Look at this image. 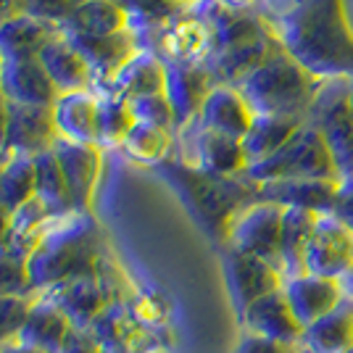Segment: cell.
Returning a JSON list of instances; mask_svg holds the SVG:
<instances>
[{
	"instance_id": "obj_13",
	"label": "cell",
	"mask_w": 353,
	"mask_h": 353,
	"mask_svg": "<svg viewBox=\"0 0 353 353\" xmlns=\"http://www.w3.org/2000/svg\"><path fill=\"white\" fill-rule=\"evenodd\" d=\"M50 114L59 140L79 145L101 143V92L95 90L59 92V98L50 105Z\"/></svg>"
},
{
	"instance_id": "obj_42",
	"label": "cell",
	"mask_w": 353,
	"mask_h": 353,
	"mask_svg": "<svg viewBox=\"0 0 353 353\" xmlns=\"http://www.w3.org/2000/svg\"><path fill=\"white\" fill-rule=\"evenodd\" d=\"M332 216H338L345 227L353 230V174L343 176L340 179V190H338V203H335V211Z\"/></svg>"
},
{
	"instance_id": "obj_18",
	"label": "cell",
	"mask_w": 353,
	"mask_h": 353,
	"mask_svg": "<svg viewBox=\"0 0 353 353\" xmlns=\"http://www.w3.org/2000/svg\"><path fill=\"white\" fill-rule=\"evenodd\" d=\"M56 156H59L61 172L69 188V198H72L74 211L88 214L92 192L101 176V148L98 145H79V143H69V140H56Z\"/></svg>"
},
{
	"instance_id": "obj_11",
	"label": "cell",
	"mask_w": 353,
	"mask_h": 353,
	"mask_svg": "<svg viewBox=\"0 0 353 353\" xmlns=\"http://www.w3.org/2000/svg\"><path fill=\"white\" fill-rule=\"evenodd\" d=\"M56 140H59V134L53 127L50 108L19 105L6 101V150H3V159H8V156L40 159L43 153L53 150Z\"/></svg>"
},
{
	"instance_id": "obj_25",
	"label": "cell",
	"mask_w": 353,
	"mask_h": 353,
	"mask_svg": "<svg viewBox=\"0 0 353 353\" xmlns=\"http://www.w3.org/2000/svg\"><path fill=\"white\" fill-rule=\"evenodd\" d=\"M59 30L66 37H111L130 30V16L117 0H82Z\"/></svg>"
},
{
	"instance_id": "obj_32",
	"label": "cell",
	"mask_w": 353,
	"mask_h": 353,
	"mask_svg": "<svg viewBox=\"0 0 353 353\" xmlns=\"http://www.w3.org/2000/svg\"><path fill=\"white\" fill-rule=\"evenodd\" d=\"M172 148H174V130L150 121H134L119 150L137 163H163L169 161Z\"/></svg>"
},
{
	"instance_id": "obj_5",
	"label": "cell",
	"mask_w": 353,
	"mask_h": 353,
	"mask_svg": "<svg viewBox=\"0 0 353 353\" xmlns=\"http://www.w3.org/2000/svg\"><path fill=\"white\" fill-rule=\"evenodd\" d=\"M132 34L137 45L153 53L163 66H198L206 63L214 50L211 30L195 6L179 8L159 24L132 30Z\"/></svg>"
},
{
	"instance_id": "obj_33",
	"label": "cell",
	"mask_w": 353,
	"mask_h": 353,
	"mask_svg": "<svg viewBox=\"0 0 353 353\" xmlns=\"http://www.w3.org/2000/svg\"><path fill=\"white\" fill-rule=\"evenodd\" d=\"M34 161H37V198L53 214H69V211H74L56 150H48V153H43Z\"/></svg>"
},
{
	"instance_id": "obj_1",
	"label": "cell",
	"mask_w": 353,
	"mask_h": 353,
	"mask_svg": "<svg viewBox=\"0 0 353 353\" xmlns=\"http://www.w3.org/2000/svg\"><path fill=\"white\" fill-rule=\"evenodd\" d=\"M282 48L322 82L353 79V27L345 0H298L266 19Z\"/></svg>"
},
{
	"instance_id": "obj_48",
	"label": "cell",
	"mask_w": 353,
	"mask_h": 353,
	"mask_svg": "<svg viewBox=\"0 0 353 353\" xmlns=\"http://www.w3.org/2000/svg\"><path fill=\"white\" fill-rule=\"evenodd\" d=\"M269 6H274V16H280L285 14V11H290L298 0H266Z\"/></svg>"
},
{
	"instance_id": "obj_35",
	"label": "cell",
	"mask_w": 353,
	"mask_h": 353,
	"mask_svg": "<svg viewBox=\"0 0 353 353\" xmlns=\"http://www.w3.org/2000/svg\"><path fill=\"white\" fill-rule=\"evenodd\" d=\"M127 306H130V311H132L134 316L145 324V327H150V330H159V332H166V330H169V322H172V303H169V298H166L161 290L134 285Z\"/></svg>"
},
{
	"instance_id": "obj_14",
	"label": "cell",
	"mask_w": 353,
	"mask_h": 353,
	"mask_svg": "<svg viewBox=\"0 0 353 353\" xmlns=\"http://www.w3.org/2000/svg\"><path fill=\"white\" fill-rule=\"evenodd\" d=\"M0 95L8 103L50 108L59 98L40 59H0Z\"/></svg>"
},
{
	"instance_id": "obj_21",
	"label": "cell",
	"mask_w": 353,
	"mask_h": 353,
	"mask_svg": "<svg viewBox=\"0 0 353 353\" xmlns=\"http://www.w3.org/2000/svg\"><path fill=\"white\" fill-rule=\"evenodd\" d=\"M253 119H256V114L250 111L248 101L243 98L240 90L216 85L203 101V108L195 119V124L243 140L250 132V127H253Z\"/></svg>"
},
{
	"instance_id": "obj_12",
	"label": "cell",
	"mask_w": 353,
	"mask_h": 353,
	"mask_svg": "<svg viewBox=\"0 0 353 353\" xmlns=\"http://www.w3.org/2000/svg\"><path fill=\"white\" fill-rule=\"evenodd\" d=\"M34 295H43L45 301H50L56 309L63 311L77 330H90L103 316V311L114 303L108 288L98 277V272L66 280L56 288H48V290Z\"/></svg>"
},
{
	"instance_id": "obj_19",
	"label": "cell",
	"mask_w": 353,
	"mask_h": 353,
	"mask_svg": "<svg viewBox=\"0 0 353 353\" xmlns=\"http://www.w3.org/2000/svg\"><path fill=\"white\" fill-rule=\"evenodd\" d=\"M311 121L319 127L327 150L335 161L338 179L353 174V105L348 98V82L332 103L311 114Z\"/></svg>"
},
{
	"instance_id": "obj_15",
	"label": "cell",
	"mask_w": 353,
	"mask_h": 353,
	"mask_svg": "<svg viewBox=\"0 0 353 353\" xmlns=\"http://www.w3.org/2000/svg\"><path fill=\"white\" fill-rule=\"evenodd\" d=\"M190 127H195L192 134V145H190V159L188 163L203 169L208 174L216 176H243L248 174V156H245V148L243 140L230 137V134L214 132L206 130L201 124L192 121Z\"/></svg>"
},
{
	"instance_id": "obj_27",
	"label": "cell",
	"mask_w": 353,
	"mask_h": 353,
	"mask_svg": "<svg viewBox=\"0 0 353 353\" xmlns=\"http://www.w3.org/2000/svg\"><path fill=\"white\" fill-rule=\"evenodd\" d=\"M56 34V24H48L30 14L14 16L0 24V59H37Z\"/></svg>"
},
{
	"instance_id": "obj_17",
	"label": "cell",
	"mask_w": 353,
	"mask_h": 353,
	"mask_svg": "<svg viewBox=\"0 0 353 353\" xmlns=\"http://www.w3.org/2000/svg\"><path fill=\"white\" fill-rule=\"evenodd\" d=\"M216 88L214 77L206 69V63L198 66H166V98L174 111V124L176 130L190 127L198 119L203 101L208 92Z\"/></svg>"
},
{
	"instance_id": "obj_2",
	"label": "cell",
	"mask_w": 353,
	"mask_h": 353,
	"mask_svg": "<svg viewBox=\"0 0 353 353\" xmlns=\"http://www.w3.org/2000/svg\"><path fill=\"white\" fill-rule=\"evenodd\" d=\"M163 174L174 185L198 221L227 245L235 219L261 201V185L250 176H216L188 161H163Z\"/></svg>"
},
{
	"instance_id": "obj_29",
	"label": "cell",
	"mask_w": 353,
	"mask_h": 353,
	"mask_svg": "<svg viewBox=\"0 0 353 353\" xmlns=\"http://www.w3.org/2000/svg\"><path fill=\"white\" fill-rule=\"evenodd\" d=\"M303 345L309 353H345L353 348V295H345L338 309L306 327Z\"/></svg>"
},
{
	"instance_id": "obj_31",
	"label": "cell",
	"mask_w": 353,
	"mask_h": 353,
	"mask_svg": "<svg viewBox=\"0 0 353 353\" xmlns=\"http://www.w3.org/2000/svg\"><path fill=\"white\" fill-rule=\"evenodd\" d=\"M37 195V161L27 156H8L0 161V206L8 214Z\"/></svg>"
},
{
	"instance_id": "obj_7",
	"label": "cell",
	"mask_w": 353,
	"mask_h": 353,
	"mask_svg": "<svg viewBox=\"0 0 353 353\" xmlns=\"http://www.w3.org/2000/svg\"><path fill=\"white\" fill-rule=\"evenodd\" d=\"M221 261H224V280H227V288L232 295L237 316L245 309H250L256 301L282 290L288 282L280 266L269 264L259 256L230 248V245H224Z\"/></svg>"
},
{
	"instance_id": "obj_16",
	"label": "cell",
	"mask_w": 353,
	"mask_h": 353,
	"mask_svg": "<svg viewBox=\"0 0 353 353\" xmlns=\"http://www.w3.org/2000/svg\"><path fill=\"white\" fill-rule=\"evenodd\" d=\"M240 327L245 332H253V335H261L269 340H280V343H303V335H306V327L295 316L285 290L266 295L261 301H256L250 309L243 311Z\"/></svg>"
},
{
	"instance_id": "obj_22",
	"label": "cell",
	"mask_w": 353,
	"mask_h": 353,
	"mask_svg": "<svg viewBox=\"0 0 353 353\" xmlns=\"http://www.w3.org/2000/svg\"><path fill=\"white\" fill-rule=\"evenodd\" d=\"M340 179H293L261 185V201H272L285 208H306L314 214H332L338 203Z\"/></svg>"
},
{
	"instance_id": "obj_39",
	"label": "cell",
	"mask_w": 353,
	"mask_h": 353,
	"mask_svg": "<svg viewBox=\"0 0 353 353\" xmlns=\"http://www.w3.org/2000/svg\"><path fill=\"white\" fill-rule=\"evenodd\" d=\"M130 108H132L134 121H150V124H159V127L176 130L174 111H172V105H169L166 92L145 95V98H134V101H130Z\"/></svg>"
},
{
	"instance_id": "obj_50",
	"label": "cell",
	"mask_w": 353,
	"mask_h": 353,
	"mask_svg": "<svg viewBox=\"0 0 353 353\" xmlns=\"http://www.w3.org/2000/svg\"><path fill=\"white\" fill-rule=\"evenodd\" d=\"M348 98H351V105H353V79L348 82Z\"/></svg>"
},
{
	"instance_id": "obj_51",
	"label": "cell",
	"mask_w": 353,
	"mask_h": 353,
	"mask_svg": "<svg viewBox=\"0 0 353 353\" xmlns=\"http://www.w3.org/2000/svg\"><path fill=\"white\" fill-rule=\"evenodd\" d=\"M179 3H185V6H195V3H201V0H179Z\"/></svg>"
},
{
	"instance_id": "obj_34",
	"label": "cell",
	"mask_w": 353,
	"mask_h": 353,
	"mask_svg": "<svg viewBox=\"0 0 353 353\" xmlns=\"http://www.w3.org/2000/svg\"><path fill=\"white\" fill-rule=\"evenodd\" d=\"M134 117L130 101L111 95V92H101V143L98 145L119 148L127 132L132 130Z\"/></svg>"
},
{
	"instance_id": "obj_43",
	"label": "cell",
	"mask_w": 353,
	"mask_h": 353,
	"mask_svg": "<svg viewBox=\"0 0 353 353\" xmlns=\"http://www.w3.org/2000/svg\"><path fill=\"white\" fill-rule=\"evenodd\" d=\"M61 353H103V351H101V345L95 343V338L90 335L88 330H77L74 327Z\"/></svg>"
},
{
	"instance_id": "obj_28",
	"label": "cell",
	"mask_w": 353,
	"mask_h": 353,
	"mask_svg": "<svg viewBox=\"0 0 353 353\" xmlns=\"http://www.w3.org/2000/svg\"><path fill=\"white\" fill-rule=\"evenodd\" d=\"M311 119H288V117H256L250 132L243 137V148L250 166L277 156L282 148L301 132Z\"/></svg>"
},
{
	"instance_id": "obj_49",
	"label": "cell",
	"mask_w": 353,
	"mask_h": 353,
	"mask_svg": "<svg viewBox=\"0 0 353 353\" xmlns=\"http://www.w3.org/2000/svg\"><path fill=\"white\" fill-rule=\"evenodd\" d=\"M343 288H345V295H353V272L343 280Z\"/></svg>"
},
{
	"instance_id": "obj_36",
	"label": "cell",
	"mask_w": 353,
	"mask_h": 353,
	"mask_svg": "<svg viewBox=\"0 0 353 353\" xmlns=\"http://www.w3.org/2000/svg\"><path fill=\"white\" fill-rule=\"evenodd\" d=\"M11 295H34L30 280L27 259H21L11 248H0V298Z\"/></svg>"
},
{
	"instance_id": "obj_10",
	"label": "cell",
	"mask_w": 353,
	"mask_h": 353,
	"mask_svg": "<svg viewBox=\"0 0 353 353\" xmlns=\"http://www.w3.org/2000/svg\"><path fill=\"white\" fill-rule=\"evenodd\" d=\"M353 272V230L338 216H319L306 248V274L345 280Z\"/></svg>"
},
{
	"instance_id": "obj_30",
	"label": "cell",
	"mask_w": 353,
	"mask_h": 353,
	"mask_svg": "<svg viewBox=\"0 0 353 353\" xmlns=\"http://www.w3.org/2000/svg\"><path fill=\"white\" fill-rule=\"evenodd\" d=\"M319 221V214L306 208H285L282 216V243H280V266L285 277L306 274V248L311 232Z\"/></svg>"
},
{
	"instance_id": "obj_44",
	"label": "cell",
	"mask_w": 353,
	"mask_h": 353,
	"mask_svg": "<svg viewBox=\"0 0 353 353\" xmlns=\"http://www.w3.org/2000/svg\"><path fill=\"white\" fill-rule=\"evenodd\" d=\"M19 14H24V3L21 0H0V24Z\"/></svg>"
},
{
	"instance_id": "obj_47",
	"label": "cell",
	"mask_w": 353,
	"mask_h": 353,
	"mask_svg": "<svg viewBox=\"0 0 353 353\" xmlns=\"http://www.w3.org/2000/svg\"><path fill=\"white\" fill-rule=\"evenodd\" d=\"M6 150V98L0 95V159Z\"/></svg>"
},
{
	"instance_id": "obj_37",
	"label": "cell",
	"mask_w": 353,
	"mask_h": 353,
	"mask_svg": "<svg viewBox=\"0 0 353 353\" xmlns=\"http://www.w3.org/2000/svg\"><path fill=\"white\" fill-rule=\"evenodd\" d=\"M117 3L124 8V14L130 16V30L159 24L176 14L179 8H185V3H179V0H117Z\"/></svg>"
},
{
	"instance_id": "obj_40",
	"label": "cell",
	"mask_w": 353,
	"mask_h": 353,
	"mask_svg": "<svg viewBox=\"0 0 353 353\" xmlns=\"http://www.w3.org/2000/svg\"><path fill=\"white\" fill-rule=\"evenodd\" d=\"M21 3H24V14L61 27V24L74 14V8H77L82 0H21Z\"/></svg>"
},
{
	"instance_id": "obj_46",
	"label": "cell",
	"mask_w": 353,
	"mask_h": 353,
	"mask_svg": "<svg viewBox=\"0 0 353 353\" xmlns=\"http://www.w3.org/2000/svg\"><path fill=\"white\" fill-rule=\"evenodd\" d=\"M216 3L227 6V8H235V11H256V6L261 0H216Z\"/></svg>"
},
{
	"instance_id": "obj_52",
	"label": "cell",
	"mask_w": 353,
	"mask_h": 353,
	"mask_svg": "<svg viewBox=\"0 0 353 353\" xmlns=\"http://www.w3.org/2000/svg\"><path fill=\"white\" fill-rule=\"evenodd\" d=\"M345 353H353V348H351V351H345Z\"/></svg>"
},
{
	"instance_id": "obj_41",
	"label": "cell",
	"mask_w": 353,
	"mask_h": 353,
	"mask_svg": "<svg viewBox=\"0 0 353 353\" xmlns=\"http://www.w3.org/2000/svg\"><path fill=\"white\" fill-rule=\"evenodd\" d=\"M235 353H309V348L303 343H280V340L261 338V335L243 330V338L237 343Z\"/></svg>"
},
{
	"instance_id": "obj_24",
	"label": "cell",
	"mask_w": 353,
	"mask_h": 353,
	"mask_svg": "<svg viewBox=\"0 0 353 353\" xmlns=\"http://www.w3.org/2000/svg\"><path fill=\"white\" fill-rule=\"evenodd\" d=\"M72 330L74 324L63 311L56 309L50 301H45L43 295H32L30 316L21 327L19 343L43 353H61Z\"/></svg>"
},
{
	"instance_id": "obj_20",
	"label": "cell",
	"mask_w": 353,
	"mask_h": 353,
	"mask_svg": "<svg viewBox=\"0 0 353 353\" xmlns=\"http://www.w3.org/2000/svg\"><path fill=\"white\" fill-rule=\"evenodd\" d=\"M285 295L293 306L295 316L301 319L303 327L322 319L324 314L338 309L345 298V288L343 280H332V277H319V274H298V277H288L285 282Z\"/></svg>"
},
{
	"instance_id": "obj_3",
	"label": "cell",
	"mask_w": 353,
	"mask_h": 353,
	"mask_svg": "<svg viewBox=\"0 0 353 353\" xmlns=\"http://www.w3.org/2000/svg\"><path fill=\"white\" fill-rule=\"evenodd\" d=\"M101 243L95 224L82 211H69L53 219L43 235L40 245L34 248L27 266L34 293H43L48 288H56L61 282L95 274L101 266Z\"/></svg>"
},
{
	"instance_id": "obj_6",
	"label": "cell",
	"mask_w": 353,
	"mask_h": 353,
	"mask_svg": "<svg viewBox=\"0 0 353 353\" xmlns=\"http://www.w3.org/2000/svg\"><path fill=\"white\" fill-rule=\"evenodd\" d=\"M245 176L259 185H272V182H293V179H338V169L319 127L309 121L277 156L248 166Z\"/></svg>"
},
{
	"instance_id": "obj_9",
	"label": "cell",
	"mask_w": 353,
	"mask_h": 353,
	"mask_svg": "<svg viewBox=\"0 0 353 353\" xmlns=\"http://www.w3.org/2000/svg\"><path fill=\"white\" fill-rule=\"evenodd\" d=\"M103 353H163L166 332L150 330L134 316L127 303H111L103 316L88 330Z\"/></svg>"
},
{
	"instance_id": "obj_26",
	"label": "cell",
	"mask_w": 353,
	"mask_h": 353,
	"mask_svg": "<svg viewBox=\"0 0 353 353\" xmlns=\"http://www.w3.org/2000/svg\"><path fill=\"white\" fill-rule=\"evenodd\" d=\"M163 90H166V66L153 53L143 50V48L108 82V92L124 98V101L159 95Z\"/></svg>"
},
{
	"instance_id": "obj_8",
	"label": "cell",
	"mask_w": 353,
	"mask_h": 353,
	"mask_svg": "<svg viewBox=\"0 0 353 353\" xmlns=\"http://www.w3.org/2000/svg\"><path fill=\"white\" fill-rule=\"evenodd\" d=\"M282 216H285V206L272 201H256L235 219L227 245L280 266Z\"/></svg>"
},
{
	"instance_id": "obj_38",
	"label": "cell",
	"mask_w": 353,
	"mask_h": 353,
	"mask_svg": "<svg viewBox=\"0 0 353 353\" xmlns=\"http://www.w3.org/2000/svg\"><path fill=\"white\" fill-rule=\"evenodd\" d=\"M32 309V295H11L0 298V348L16 343L21 335V327L27 322Z\"/></svg>"
},
{
	"instance_id": "obj_23",
	"label": "cell",
	"mask_w": 353,
	"mask_h": 353,
	"mask_svg": "<svg viewBox=\"0 0 353 353\" xmlns=\"http://www.w3.org/2000/svg\"><path fill=\"white\" fill-rule=\"evenodd\" d=\"M40 63L48 72L53 88L59 92H79V90H95V77L90 72L88 61L74 48L63 34H59L40 50Z\"/></svg>"
},
{
	"instance_id": "obj_45",
	"label": "cell",
	"mask_w": 353,
	"mask_h": 353,
	"mask_svg": "<svg viewBox=\"0 0 353 353\" xmlns=\"http://www.w3.org/2000/svg\"><path fill=\"white\" fill-rule=\"evenodd\" d=\"M8 237H11V214L0 206V248H8Z\"/></svg>"
},
{
	"instance_id": "obj_4",
	"label": "cell",
	"mask_w": 353,
	"mask_h": 353,
	"mask_svg": "<svg viewBox=\"0 0 353 353\" xmlns=\"http://www.w3.org/2000/svg\"><path fill=\"white\" fill-rule=\"evenodd\" d=\"M327 85L330 82L311 77L277 40L264 63L237 90L256 117L311 119Z\"/></svg>"
}]
</instances>
